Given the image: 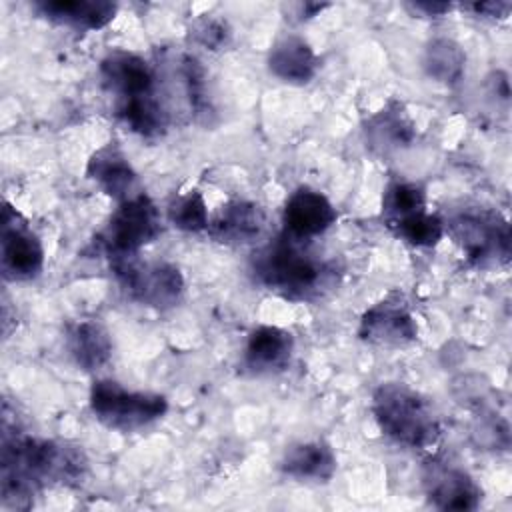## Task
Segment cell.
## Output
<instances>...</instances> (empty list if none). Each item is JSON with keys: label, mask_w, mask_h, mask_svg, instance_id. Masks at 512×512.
I'll return each instance as SVG.
<instances>
[{"label": "cell", "mask_w": 512, "mask_h": 512, "mask_svg": "<svg viewBox=\"0 0 512 512\" xmlns=\"http://www.w3.org/2000/svg\"><path fill=\"white\" fill-rule=\"evenodd\" d=\"M444 230L476 266L502 264L510 256V226L494 210L464 208L444 222Z\"/></svg>", "instance_id": "6"}, {"label": "cell", "mask_w": 512, "mask_h": 512, "mask_svg": "<svg viewBox=\"0 0 512 512\" xmlns=\"http://www.w3.org/2000/svg\"><path fill=\"white\" fill-rule=\"evenodd\" d=\"M422 486L430 504L440 510H476L482 500L480 486L464 468L436 458L424 464Z\"/></svg>", "instance_id": "9"}, {"label": "cell", "mask_w": 512, "mask_h": 512, "mask_svg": "<svg viewBox=\"0 0 512 512\" xmlns=\"http://www.w3.org/2000/svg\"><path fill=\"white\" fill-rule=\"evenodd\" d=\"M462 8L468 10V12H472L474 16H482V18H492V20H496V18H506L508 12H510V8H512V4H510V2H494V0H490V2L464 4Z\"/></svg>", "instance_id": "26"}, {"label": "cell", "mask_w": 512, "mask_h": 512, "mask_svg": "<svg viewBox=\"0 0 512 512\" xmlns=\"http://www.w3.org/2000/svg\"><path fill=\"white\" fill-rule=\"evenodd\" d=\"M280 470L298 482H328L336 474V454L324 440H306L286 448Z\"/></svg>", "instance_id": "18"}, {"label": "cell", "mask_w": 512, "mask_h": 512, "mask_svg": "<svg viewBox=\"0 0 512 512\" xmlns=\"http://www.w3.org/2000/svg\"><path fill=\"white\" fill-rule=\"evenodd\" d=\"M358 336L376 346H404L418 338V324L404 298L392 294L364 312Z\"/></svg>", "instance_id": "10"}, {"label": "cell", "mask_w": 512, "mask_h": 512, "mask_svg": "<svg viewBox=\"0 0 512 512\" xmlns=\"http://www.w3.org/2000/svg\"><path fill=\"white\" fill-rule=\"evenodd\" d=\"M90 410L106 428L134 432L160 420L168 410V400L160 394L128 390L116 380L102 378L90 388Z\"/></svg>", "instance_id": "4"}, {"label": "cell", "mask_w": 512, "mask_h": 512, "mask_svg": "<svg viewBox=\"0 0 512 512\" xmlns=\"http://www.w3.org/2000/svg\"><path fill=\"white\" fill-rule=\"evenodd\" d=\"M402 242L414 246V248H432L436 246L444 236V220L436 214H430L426 210L416 212L412 216H406L394 224L388 226Z\"/></svg>", "instance_id": "23"}, {"label": "cell", "mask_w": 512, "mask_h": 512, "mask_svg": "<svg viewBox=\"0 0 512 512\" xmlns=\"http://www.w3.org/2000/svg\"><path fill=\"white\" fill-rule=\"evenodd\" d=\"M268 70L286 84L304 86L318 72V56L312 46L296 34L278 38L268 52Z\"/></svg>", "instance_id": "16"}, {"label": "cell", "mask_w": 512, "mask_h": 512, "mask_svg": "<svg viewBox=\"0 0 512 512\" xmlns=\"http://www.w3.org/2000/svg\"><path fill=\"white\" fill-rule=\"evenodd\" d=\"M364 132L366 142L374 152L388 154L392 150L410 146L416 136V126L404 104L392 100L368 118Z\"/></svg>", "instance_id": "19"}, {"label": "cell", "mask_w": 512, "mask_h": 512, "mask_svg": "<svg viewBox=\"0 0 512 512\" xmlns=\"http://www.w3.org/2000/svg\"><path fill=\"white\" fill-rule=\"evenodd\" d=\"M162 234V220L156 204L146 192L124 202L110 216L106 230L100 236L108 260L122 256H138V252Z\"/></svg>", "instance_id": "7"}, {"label": "cell", "mask_w": 512, "mask_h": 512, "mask_svg": "<svg viewBox=\"0 0 512 512\" xmlns=\"http://www.w3.org/2000/svg\"><path fill=\"white\" fill-rule=\"evenodd\" d=\"M110 270L122 290L142 306L164 312L184 298V276L170 262H142L138 256H122L110 260Z\"/></svg>", "instance_id": "5"}, {"label": "cell", "mask_w": 512, "mask_h": 512, "mask_svg": "<svg viewBox=\"0 0 512 512\" xmlns=\"http://www.w3.org/2000/svg\"><path fill=\"white\" fill-rule=\"evenodd\" d=\"M406 8L412 14H422V16L438 18V16H444L446 12H450L452 6L446 4V2H410V4H406Z\"/></svg>", "instance_id": "27"}, {"label": "cell", "mask_w": 512, "mask_h": 512, "mask_svg": "<svg viewBox=\"0 0 512 512\" xmlns=\"http://www.w3.org/2000/svg\"><path fill=\"white\" fill-rule=\"evenodd\" d=\"M88 468L84 452L58 440L32 438L2 426L0 494L6 508H30L46 486H76Z\"/></svg>", "instance_id": "1"}, {"label": "cell", "mask_w": 512, "mask_h": 512, "mask_svg": "<svg viewBox=\"0 0 512 512\" xmlns=\"http://www.w3.org/2000/svg\"><path fill=\"white\" fill-rule=\"evenodd\" d=\"M372 414L382 434L404 448L424 450L434 446L440 436L430 402L400 382H384L374 390Z\"/></svg>", "instance_id": "3"}, {"label": "cell", "mask_w": 512, "mask_h": 512, "mask_svg": "<svg viewBox=\"0 0 512 512\" xmlns=\"http://www.w3.org/2000/svg\"><path fill=\"white\" fill-rule=\"evenodd\" d=\"M192 38L208 50H220L230 40V28L224 20L214 16H202L192 24Z\"/></svg>", "instance_id": "25"}, {"label": "cell", "mask_w": 512, "mask_h": 512, "mask_svg": "<svg viewBox=\"0 0 512 512\" xmlns=\"http://www.w3.org/2000/svg\"><path fill=\"white\" fill-rule=\"evenodd\" d=\"M86 176L94 180L102 192H106L118 202L134 198L142 192L138 174L134 172L128 156L112 142L98 148L90 156Z\"/></svg>", "instance_id": "14"}, {"label": "cell", "mask_w": 512, "mask_h": 512, "mask_svg": "<svg viewBox=\"0 0 512 512\" xmlns=\"http://www.w3.org/2000/svg\"><path fill=\"white\" fill-rule=\"evenodd\" d=\"M32 8L46 20L76 30H100L112 22L118 10L108 0H38Z\"/></svg>", "instance_id": "17"}, {"label": "cell", "mask_w": 512, "mask_h": 512, "mask_svg": "<svg viewBox=\"0 0 512 512\" xmlns=\"http://www.w3.org/2000/svg\"><path fill=\"white\" fill-rule=\"evenodd\" d=\"M294 336L278 326H256L244 346V368L256 376L278 374L290 366Z\"/></svg>", "instance_id": "13"}, {"label": "cell", "mask_w": 512, "mask_h": 512, "mask_svg": "<svg viewBox=\"0 0 512 512\" xmlns=\"http://www.w3.org/2000/svg\"><path fill=\"white\" fill-rule=\"evenodd\" d=\"M66 348L76 366L86 372L104 368L112 358V338L98 320H80L70 326Z\"/></svg>", "instance_id": "20"}, {"label": "cell", "mask_w": 512, "mask_h": 512, "mask_svg": "<svg viewBox=\"0 0 512 512\" xmlns=\"http://www.w3.org/2000/svg\"><path fill=\"white\" fill-rule=\"evenodd\" d=\"M264 226L266 214L260 204L250 200H232L208 222V234L220 244L238 246L260 238Z\"/></svg>", "instance_id": "15"}, {"label": "cell", "mask_w": 512, "mask_h": 512, "mask_svg": "<svg viewBox=\"0 0 512 512\" xmlns=\"http://www.w3.org/2000/svg\"><path fill=\"white\" fill-rule=\"evenodd\" d=\"M422 66L432 80L452 86L464 76L466 54L456 40L444 36L434 38L424 50Z\"/></svg>", "instance_id": "21"}, {"label": "cell", "mask_w": 512, "mask_h": 512, "mask_svg": "<svg viewBox=\"0 0 512 512\" xmlns=\"http://www.w3.org/2000/svg\"><path fill=\"white\" fill-rule=\"evenodd\" d=\"M426 210V190L408 180L390 182L382 196V216L386 226Z\"/></svg>", "instance_id": "22"}, {"label": "cell", "mask_w": 512, "mask_h": 512, "mask_svg": "<svg viewBox=\"0 0 512 512\" xmlns=\"http://www.w3.org/2000/svg\"><path fill=\"white\" fill-rule=\"evenodd\" d=\"M336 218L338 212L332 202L322 192L308 186L296 188L288 196L282 212L284 232L300 240L322 236L336 224Z\"/></svg>", "instance_id": "12"}, {"label": "cell", "mask_w": 512, "mask_h": 512, "mask_svg": "<svg viewBox=\"0 0 512 512\" xmlns=\"http://www.w3.org/2000/svg\"><path fill=\"white\" fill-rule=\"evenodd\" d=\"M254 280L288 300L320 296L334 278V268L312 248V240H300L284 230L260 246L250 260Z\"/></svg>", "instance_id": "2"}, {"label": "cell", "mask_w": 512, "mask_h": 512, "mask_svg": "<svg viewBox=\"0 0 512 512\" xmlns=\"http://www.w3.org/2000/svg\"><path fill=\"white\" fill-rule=\"evenodd\" d=\"M100 76L116 104L158 96V74L138 54L114 50L100 62Z\"/></svg>", "instance_id": "11"}, {"label": "cell", "mask_w": 512, "mask_h": 512, "mask_svg": "<svg viewBox=\"0 0 512 512\" xmlns=\"http://www.w3.org/2000/svg\"><path fill=\"white\" fill-rule=\"evenodd\" d=\"M0 234V268L2 276L12 282L36 278L44 268V248L36 232L22 214L8 202L2 208Z\"/></svg>", "instance_id": "8"}, {"label": "cell", "mask_w": 512, "mask_h": 512, "mask_svg": "<svg viewBox=\"0 0 512 512\" xmlns=\"http://www.w3.org/2000/svg\"><path fill=\"white\" fill-rule=\"evenodd\" d=\"M168 220L174 228L182 232H202L208 230V206L200 190L192 188L178 194L168 204Z\"/></svg>", "instance_id": "24"}]
</instances>
